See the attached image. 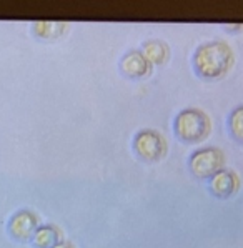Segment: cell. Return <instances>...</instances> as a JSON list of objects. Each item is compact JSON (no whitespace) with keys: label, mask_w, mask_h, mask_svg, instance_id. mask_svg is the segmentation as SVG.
Listing matches in <instances>:
<instances>
[{"label":"cell","mask_w":243,"mask_h":248,"mask_svg":"<svg viewBox=\"0 0 243 248\" xmlns=\"http://www.w3.org/2000/svg\"><path fill=\"white\" fill-rule=\"evenodd\" d=\"M223 163H225V155H223V152L220 148L216 147L198 148L190 157V170L197 177L207 178L215 175L218 170H222Z\"/></svg>","instance_id":"4"},{"label":"cell","mask_w":243,"mask_h":248,"mask_svg":"<svg viewBox=\"0 0 243 248\" xmlns=\"http://www.w3.org/2000/svg\"><path fill=\"white\" fill-rule=\"evenodd\" d=\"M39 227V217L30 210H20L10 218L9 230L14 238L17 240H30Z\"/></svg>","instance_id":"5"},{"label":"cell","mask_w":243,"mask_h":248,"mask_svg":"<svg viewBox=\"0 0 243 248\" xmlns=\"http://www.w3.org/2000/svg\"><path fill=\"white\" fill-rule=\"evenodd\" d=\"M235 55L227 42L213 40L200 45L193 55V67L203 78H222L233 67Z\"/></svg>","instance_id":"1"},{"label":"cell","mask_w":243,"mask_h":248,"mask_svg":"<svg viewBox=\"0 0 243 248\" xmlns=\"http://www.w3.org/2000/svg\"><path fill=\"white\" fill-rule=\"evenodd\" d=\"M238 186H240V180H238V175L233 170L222 169L216 171L215 175H212L210 188L216 197L227 198L233 195L238 190Z\"/></svg>","instance_id":"6"},{"label":"cell","mask_w":243,"mask_h":248,"mask_svg":"<svg viewBox=\"0 0 243 248\" xmlns=\"http://www.w3.org/2000/svg\"><path fill=\"white\" fill-rule=\"evenodd\" d=\"M32 240L37 248H52L60 242V230L55 225H42L37 227Z\"/></svg>","instance_id":"9"},{"label":"cell","mask_w":243,"mask_h":248,"mask_svg":"<svg viewBox=\"0 0 243 248\" xmlns=\"http://www.w3.org/2000/svg\"><path fill=\"white\" fill-rule=\"evenodd\" d=\"M52 248H75V247H74V243H70V242H59Z\"/></svg>","instance_id":"12"},{"label":"cell","mask_w":243,"mask_h":248,"mask_svg":"<svg viewBox=\"0 0 243 248\" xmlns=\"http://www.w3.org/2000/svg\"><path fill=\"white\" fill-rule=\"evenodd\" d=\"M230 130L237 140L243 139V108L237 107L230 115Z\"/></svg>","instance_id":"11"},{"label":"cell","mask_w":243,"mask_h":248,"mask_svg":"<svg viewBox=\"0 0 243 248\" xmlns=\"http://www.w3.org/2000/svg\"><path fill=\"white\" fill-rule=\"evenodd\" d=\"M175 133L183 142L198 143L208 137L212 130L210 117L200 108H185L175 117Z\"/></svg>","instance_id":"2"},{"label":"cell","mask_w":243,"mask_h":248,"mask_svg":"<svg viewBox=\"0 0 243 248\" xmlns=\"http://www.w3.org/2000/svg\"><path fill=\"white\" fill-rule=\"evenodd\" d=\"M120 67H122V70H123V74L132 78H142V77H145V75H149L152 70L149 60L140 53V50L128 52L127 55L122 59Z\"/></svg>","instance_id":"7"},{"label":"cell","mask_w":243,"mask_h":248,"mask_svg":"<svg viewBox=\"0 0 243 248\" xmlns=\"http://www.w3.org/2000/svg\"><path fill=\"white\" fill-rule=\"evenodd\" d=\"M134 148L140 158L147 162H158L167 155V140L160 132L145 128L137 133Z\"/></svg>","instance_id":"3"},{"label":"cell","mask_w":243,"mask_h":248,"mask_svg":"<svg viewBox=\"0 0 243 248\" xmlns=\"http://www.w3.org/2000/svg\"><path fill=\"white\" fill-rule=\"evenodd\" d=\"M68 29L67 24L63 22H35L33 24V32L35 35H39L40 39H57V37L63 35L65 30Z\"/></svg>","instance_id":"10"},{"label":"cell","mask_w":243,"mask_h":248,"mask_svg":"<svg viewBox=\"0 0 243 248\" xmlns=\"http://www.w3.org/2000/svg\"><path fill=\"white\" fill-rule=\"evenodd\" d=\"M140 53L149 60L150 65H162V63H165L168 60L170 48L162 40H149L142 45Z\"/></svg>","instance_id":"8"}]
</instances>
